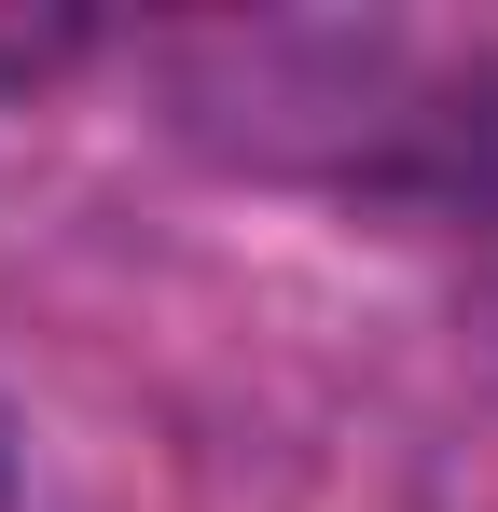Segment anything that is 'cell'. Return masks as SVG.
Wrapping results in <instances>:
<instances>
[{
	"mask_svg": "<svg viewBox=\"0 0 498 512\" xmlns=\"http://www.w3.org/2000/svg\"><path fill=\"white\" fill-rule=\"evenodd\" d=\"M0 512H28V443H14V416H0Z\"/></svg>",
	"mask_w": 498,
	"mask_h": 512,
	"instance_id": "3957f363",
	"label": "cell"
},
{
	"mask_svg": "<svg viewBox=\"0 0 498 512\" xmlns=\"http://www.w3.org/2000/svg\"><path fill=\"white\" fill-rule=\"evenodd\" d=\"M360 139H374V194H402V208H429V222H457L471 263L498 277V84H485V70H471V84L402 97V111H374Z\"/></svg>",
	"mask_w": 498,
	"mask_h": 512,
	"instance_id": "6da1fadb",
	"label": "cell"
},
{
	"mask_svg": "<svg viewBox=\"0 0 498 512\" xmlns=\"http://www.w3.org/2000/svg\"><path fill=\"white\" fill-rule=\"evenodd\" d=\"M83 56H97V28H83V14H14V0H0V97L70 84Z\"/></svg>",
	"mask_w": 498,
	"mask_h": 512,
	"instance_id": "7a4b0ae2",
	"label": "cell"
}]
</instances>
